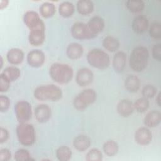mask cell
I'll use <instances>...</instances> for the list:
<instances>
[{
    "instance_id": "1",
    "label": "cell",
    "mask_w": 161,
    "mask_h": 161,
    "mask_svg": "<svg viewBox=\"0 0 161 161\" xmlns=\"http://www.w3.org/2000/svg\"><path fill=\"white\" fill-rule=\"evenodd\" d=\"M25 24L30 29L29 42L33 46L42 45L45 38V27L38 14L34 11H26L23 16Z\"/></svg>"
},
{
    "instance_id": "2",
    "label": "cell",
    "mask_w": 161,
    "mask_h": 161,
    "mask_svg": "<svg viewBox=\"0 0 161 161\" xmlns=\"http://www.w3.org/2000/svg\"><path fill=\"white\" fill-rule=\"evenodd\" d=\"M149 52L147 47L137 46L135 47L130 57V66L135 72H142L147 67Z\"/></svg>"
},
{
    "instance_id": "3",
    "label": "cell",
    "mask_w": 161,
    "mask_h": 161,
    "mask_svg": "<svg viewBox=\"0 0 161 161\" xmlns=\"http://www.w3.org/2000/svg\"><path fill=\"white\" fill-rule=\"evenodd\" d=\"M49 74L55 82L58 84H67L72 80L74 71L68 64L54 63L50 67Z\"/></svg>"
},
{
    "instance_id": "4",
    "label": "cell",
    "mask_w": 161,
    "mask_h": 161,
    "mask_svg": "<svg viewBox=\"0 0 161 161\" xmlns=\"http://www.w3.org/2000/svg\"><path fill=\"white\" fill-rule=\"evenodd\" d=\"M33 95L36 99L40 101H56L61 99L62 91L55 84H47L35 88Z\"/></svg>"
},
{
    "instance_id": "5",
    "label": "cell",
    "mask_w": 161,
    "mask_h": 161,
    "mask_svg": "<svg viewBox=\"0 0 161 161\" xmlns=\"http://www.w3.org/2000/svg\"><path fill=\"white\" fill-rule=\"evenodd\" d=\"M16 135L19 142L26 147L31 146L35 142V130L31 124L19 123L16 127Z\"/></svg>"
},
{
    "instance_id": "6",
    "label": "cell",
    "mask_w": 161,
    "mask_h": 161,
    "mask_svg": "<svg viewBox=\"0 0 161 161\" xmlns=\"http://www.w3.org/2000/svg\"><path fill=\"white\" fill-rule=\"evenodd\" d=\"M87 60L90 65L98 69H106L110 63L109 55L99 48L90 50L87 55Z\"/></svg>"
},
{
    "instance_id": "7",
    "label": "cell",
    "mask_w": 161,
    "mask_h": 161,
    "mask_svg": "<svg viewBox=\"0 0 161 161\" xmlns=\"http://www.w3.org/2000/svg\"><path fill=\"white\" fill-rule=\"evenodd\" d=\"M96 92L92 89H86L79 92L73 101L74 108L79 111H83L96 99Z\"/></svg>"
},
{
    "instance_id": "8",
    "label": "cell",
    "mask_w": 161,
    "mask_h": 161,
    "mask_svg": "<svg viewBox=\"0 0 161 161\" xmlns=\"http://www.w3.org/2000/svg\"><path fill=\"white\" fill-rule=\"evenodd\" d=\"M14 112L19 123H26L31 118V106L26 101H19L14 106Z\"/></svg>"
},
{
    "instance_id": "9",
    "label": "cell",
    "mask_w": 161,
    "mask_h": 161,
    "mask_svg": "<svg viewBox=\"0 0 161 161\" xmlns=\"http://www.w3.org/2000/svg\"><path fill=\"white\" fill-rule=\"evenodd\" d=\"M71 34L74 38L79 40L93 38L86 23L82 22L74 23L71 27Z\"/></svg>"
},
{
    "instance_id": "10",
    "label": "cell",
    "mask_w": 161,
    "mask_h": 161,
    "mask_svg": "<svg viewBox=\"0 0 161 161\" xmlns=\"http://www.w3.org/2000/svg\"><path fill=\"white\" fill-rule=\"evenodd\" d=\"M94 79L92 72L87 67H83L78 70L76 74L75 80L78 85L84 87L92 83Z\"/></svg>"
},
{
    "instance_id": "11",
    "label": "cell",
    "mask_w": 161,
    "mask_h": 161,
    "mask_svg": "<svg viewBox=\"0 0 161 161\" xmlns=\"http://www.w3.org/2000/svg\"><path fill=\"white\" fill-rule=\"evenodd\" d=\"M45 60V54L40 50H32L27 55V62L32 67L37 68L41 67L43 64Z\"/></svg>"
},
{
    "instance_id": "12",
    "label": "cell",
    "mask_w": 161,
    "mask_h": 161,
    "mask_svg": "<svg viewBox=\"0 0 161 161\" xmlns=\"http://www.w3.org/2000/svg\"><path fill=\"white\" fill-rule=\"evenodd\" d=\"M86 25L91 35L94 38L104 29V21L101 16H94L89 20Z\"/></svg>"
},
{
    "instance_id": "13",
    "label": "cell",
    "mask_w": 161,
    "mask_h": 161,
    "mask_svg": "<svg viewBox=\"0 0 161 161\" xmlns=\"http://www.w3.org/2000/svg\"><path fill=\"white\" fill-rule=\"evenodd\" d=\"M152 140V134L147 127H140L135 133V140L140 145H147Z\"/></svg>"
},
{
    "instance_id": "14",
    "label": "cell",
    "mask_w": 161,
    "mask_h": 161,
    "mask_svg": "<svg viewBox=\"0 0 161 161\" xmlns=\"http://www.w3.org/2000/svg\"><path fill=\"white\" fill-rule=\"evenodd\" d=\"M35 116L36 119L40 123L47 122L51 117L52 111L48 105L41 104L38 105L35 109Z\"/></svg>"
},
{
    "instance_id": "15",
    "label": "cell",
    "mask_w": 161,
    "mask_h": 161,
    "mask_svg": "<svg viewBox=\"0 0 161 161\" xmlns=\"http://www.w3.org/2000/svg\"><path fill=\"white\" fill-rule=\"evenodd\" d=\"M131 27L134 32L139 34L143 33L148 29V20L143 15L136 16L133 19Z\"/></svg>"
},
{
    "instance_id": "16",
    "label": "cell",
    "mask_w": 161,
    "mask_h": 161,
    "mask_svg": "<svg viewBox=\"0 0 161 161\" xmlns=\"http://www.w3.org/2000/svg\"><path fill=\"white\" fill-rule=\"evenodd\" d=\"M116 109L119 115L123 117H128L133 113L134 107L131 101L123 99L118 102Z\"/></svg>"
},
{
    "instance_id": "17",
    "label": "cell",
    "mask_w": 161,
    "mask_h": 161,
    "mask_svg": "<svg viewBox=\"0 0 161 161\" xmlns=\"http://www.w3.org/2000/svg\"><path fill=\"white\" fill-rule=\"evenodd\" d=\"M161 121V113L159 111L152 110L148 112L144 118V124L150 128L155 127Z\"/></svg>"
},
{
    "instance_id": "18",
    "label": "cell",
    "mask_w": 161,
    "mask_h": 161,
    "mask_svg": "<svg viewBox=\"0 0 161 161\" xmlns=\"http://www.w3.org/2000/svg\"><path fill=\"white\" fill-rule=\"evenodd\" d=\"M83 52L84 50L82 45L75 42L70 43L66 49V54L67 57L72 60L80 58L83 54Z\"/></svg>"
},
{
    "instance_id": "19",
    "label": "cell",
    "mask_w": 161,
    "mask_h": 161,
    "mask_svg": "<svg viewBox=\"0 0 161 161\" xmlns=\"http://www.w3.org/2000/svg\"><path fill=\"white\" fill-rule=\"evenodd\" d=\"M8 61L13 65L21 64L24 58L23 52L18 48H13L8 50L6 55Z\"/></svg>"
},
{
    "instance_id": "20",
    "label": "cell",
    "mask_w": 161,
    "mask_h": 161,
    "mask_svg": "<svg viewBox=\"0 0 161 161\" xmlns=\"http://www.w3.org/2000/svg\"><path fill=\"white\" fill-rule=\"evenodd\" d=\"M126 55L122 51L117 52L113 59V65L114 70L117 72H122L126 65Z\"/></svg>"
},
{
    "instance_id": "21",
    "label": "cell",
    "mask_w": 161,
    "mask_h": 161,
    "mask_svg": "<svg viewBox=\"0 0 161 161\" xmlns=\"http://www.w3.org/2000/svg\"><path fill=\"white\" fill-rule=\"evenodd\" d=\"M91 145L90 138L85 135H79L77 136L73 141V145L74 148L79 151L84 152Z\"/></svg>"
},
{
    "instance_id": "22",
    "label": "cell",
    "mask_w": 161,
    "mask_h": 161,
    "mask_svg": "<svg viewBox=\"0 0 161 161\" xmlns=\"http://www.w3.org/2000/svg\"><path fill=\"white\" fill-rule=\"evenodd\" d=\"M125 86L126 90L131 92H136L140 86L138 77L135 75H129L125 80Z\"/></svg>"
},
{
    "instance_id": "23",
    "label": "cell",
    "mask_w": 161,
    "mask_h": 161,
    "mask_svg": "<svg viewBox=\"0 0 161 161\" xmlns=\"http://www.w3.org/2000/svg\"><path fill=\"white\" fill-rule=\"evenodd\" d=\"M77 10L80 14L87 15L94 9V4L90 0H79L77 3Z\"/></svg>"
},
{
    "instance_id": "24",
    "label": "cell",
    "mask_w": 161,
    "mask_h": 161,
    "mask_svg": "<svg viewBox=\"0 0 161 161\" xmlns=\"http://www.w3.org/2000/svg\"><path fill=\"white\" fill-rule=\"evenodd\" d=\"M74 5L70 1H64L58 6V12L64 18L70 17L74 13Z\"/></svg>"
},
{
    "instance_id": "25",
    "label": "cell",
    "mask_w": 161,
    "mask_h": 161,
    "mask_svg": "<svg viewBox=\"0 0 161 161\" xmlns=\"http://www.w3.org/2000/svg\"><path fill=\"white\" fill-rule=\"evenodd\" d=\"M103 46L109 52L116 51L119 47V40L114 36H107L103 40Z\"/></svg>"
},
{
    "instance_id": "26",
    "label": "cell",
    "mask_w": 161,
    "mask_h": 161,
    "mask_svg": "<svg viewBox=\"0 0 161 161\" xmlns=\"http://www.w3.org/2000/svg\"><path fill=\"white\" fill-rule=\"evenodd\" d=\"M1 74L10 82L16 80L20 76V70L14 66H9L6 67Z\"/></svg>"
},
{
    "instance_id": "27",
    "label": "cell",
    "mask_w": 161,
    "mask_h": 161,
    "mask_svg": "<svg viewBox=\"0 0 161 161\" xmlns=\"http://www.w3.org/2000/svg\"><path fill=\"white\" fill-rule=\"evenodd\" d=\"M40 14L45 18L52 17L55 13V6L54 4L50 2H45L40 6Z\"/></svg>"
},
{
    "instance_id": "28",
    "label": "cell",
    "mask_w": 161,
    "mask_h": 161,
    "mask_svg": "<svg viewBox=\"0 0 161 161\" xmlns=\"http://www.w3.org/2000/svg\"><path fill=\"white\" fill-rule=\"evenodd\" d=\"M103 150L106 155L113 157L118 151V145L114 140H108L103 144Z\"/></svg>"
},
{
    "instance_id": "29",
    "label": "cell",
    "mask_w": 161,
    "mask_h": 161,
    "mask_svg": "<svg viewBox=\"0 0 161 161\" xmlns=\"http://www.w3.org/2000/svg\"><path fill=\"white\" fill-rule=\"evenodd\" d=\"M56 156L60 161H67L71 158L72 151L67 146H61L56 150Z\"/></svg>"
},
{
    "instance_id": "30",
    "label": "cell",
    "mask_w": 161,
    "mask_h": 161,
    "mask_svg": "<svg viewBox=\"0 0 161 161\" xmlns=\"http://www.w3.org/2000/svg\"><path fill=\"white\" fill-rule=\"evenodd\" d=\"M126 6L130 11L137 13L142 11L145 7V3L142 0H128Z\"/></svg>"
},
{
    "instance_id": "31",
    "label": "cell",
    "mask_w": 161,
    "mask_h": 161,
    "mask_svg": "<svg viewBox=\"0 0 161 161\" xmlns=\"http://www.w3.org/2000/svg\"><path fill=\"white\" fill-rule=\"evenodd\" d=\"M134 109L138 113H144L149 107V101L145 97L137 99L133 104Z\"/></svg>"
},
{
    "instance_id": "32",
    "label": "cell",
    "mask_w": 161,
    "mask_h": 161,
    "mask_svg": "<svg viewBox=\"0 0 161 161\" xmlns=\"http://www.w3.org/2000/svg\"><path fill=\"white\" fill-rule=\"evenodd\" d=\"M86 159L87 161H101L103 160L102 152L98 148H93L87 153Z\"/></svg>"
},
{
    "instance_id": "33",
    "label": "cell",
    "mask_w": 161,
    "mask_h": 161,
    "mask_svg": "<svg viewBox=\"0 0 161 161\" xmlns=\"http://www.w3.org/2000/svg\"><path fill=\"white\" fill-rule=\"evenodd\" d=\"M14 159L18 161H25V160H34L31 156L30 152L25 149L21 148L18 149L14 153Z\"/></svg>"
},
{
    "instance_id": "34",
    "label": "cell",
    "mask_w": 161,
    "mask_h": 161,
    "mask_svg": "<svg viewBox=\"0 0 161 161\" xmlns=\"http://www.w3.org/2000/svg\"><path fill=\"white\" fill-rule=\"evenodd\" d=\"M149 34L154 39H160L161 38V26L158 22L153 23L149 30Z\"/></svg>"
},
{
    "instance_id": "35",
    "label": "cell",
    "mask_w": 161,
    "mask_h": 161,
    "mask_svg": "<svg viewBox=\"0 0 161 161\" xmlns=\"http://www.w3.org/2000/svg\"><path fill=\"white\" fill-rule=\"evenodd\" d=\"M157 92V89L154 86L151 84H147L143 87L142 94L143 95V97L148 99L154 97L156 95Z\"/></svg>"
},
{
    "instance_id": "36",
    "label": "cell",
    "mask_w": 161,
    "mask_h": 161,
    "mask_svg": "<svg viewBox=\"0 0 161 161\" xmlns=\"http://www.w3.org/2000/svg\"><path fill=\"white\" fill-rule=\"evenodd\" d=\"M10 100L8 97L4 95L0 96V111L6 112L9 108Z\"/></svg>"
},
{
    "instance_id": "37",
    "label": "cell",
    "mask_w": 161,
    "mask_h": 161,
    "mask_svg": "<svg viewBox=\"0 0 161 161\" xmlns=\"http://www.w3.org/2000/svg\"><path fill=\"white\" fill-rule=\"evenodd\" d=\"M10 81L8 80L1 73L0 74V91L6 92L8 90L10 86Z\"/></svg>"
},
{
    "instance_id": "38",
    "label": "cell",
    "mask_w": 161,
    "mask_h": 161,
    "mask_svg": "<svg viewBox=\"0 0 161 161\" xmlns=\"http://www.w3.org/2000/svg\"><path fill=\"white\" fill-rule=\"evenodd\" d=\"M152 56L158 61L161 60V44L157 43L153 45L152 48Z\"/></svg>"
},
{
    "instance_id": "39",
    "label": "cell",
    "mask_w": 161,
    "mask_h": 161,
    "mask_svg": "<svg viewBox=\"0 0 161 161\" xmlns=\"http://www.w3.org/2000/svg\"><path fill=\"white\" fill-rule=\"evenodd\" d=\"M11 154L7 148H2L0 150V161H8L11 159Z\"/></svg>"
},
{
    "instance_id": "40",
    "label": "cell",
    "mask_w": 161,
    "mask_h": 161,
    "mask_svg": "<svg viewBox=\"0 0 161 161\" xmlns=\"http://www.w3.org/2000/svg\"><path fill=\"white\" fill-rule=\"evenodd\" d=\"M9 138V132L4 128L1 127L0 128V143H3L6 142Z\"/></svg>"
},
{
    "instance_id": "41",
    "label": "cell",
    "mask_w": 161,
    "mask_h": 161,
    "mask_svg": "<svg viewBox=\"0 0 161 161\" xmlns=\"http://www.w3.org/2000/svg\"><path fill=\"white\" fill-rule=\"evenodd\" d=\"M9 3L8 0H1L0 1V9H2L4 8H6Z\"/></svg>"
},
{
    "instance_id": "42",
    "label": "cell",
    "mask_w": 161,
    "mask_h": 161,
    "mask_svg": "<svg viewBox=\"0 0 161 161\" xmlns=\"http://www.w3.org/2000/svg\"><path fill=\"white\" fill-rule=\"evenodd\" d=\"M160 93H158L157 97H156V101L158 105V106H160Z\"/></svg>"
},
{
    "instance_id": "43",
    "label": "cell",
    "mask_w": 161,
    "mask_h": 161,
    "mask_svg": "<svg viewBox=\"0 0 161 161\" xmlns=\"http://www.w3.org/2000/svg\"><path fill=\"white\" fill-rule=\"evenodd\" d=\"M0 61H1V68L3 67V57H1V58H0Z\"/></svg>"
}]
</instances>
